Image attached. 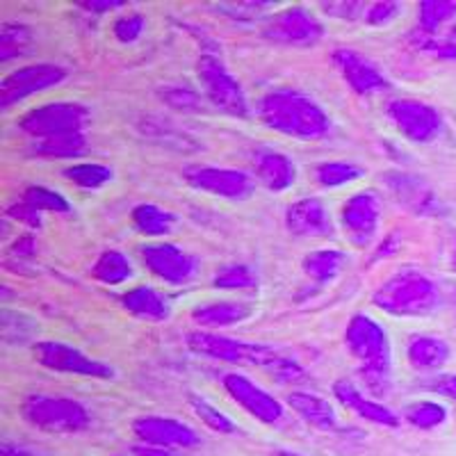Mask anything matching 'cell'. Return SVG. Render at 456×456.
<instances>
[{"label":"cell","mask_w":456,"mask_h":456,"mask_svg":"<svg viewBox=\"0 0 456 456\" xmlns=\"http://www.w3.org/2000/svg\"><path fill=\"white\" fill-rule=\"evenodd\" d=\"M187 347L201 354V356L217 358V361H226V363L256 365V368L270 370L279 381H285V384L304 381V370L292 358L281 356L279 352L265 347V345H251V342L217 336V333L197 331L187 336Z\"/></svg>","instance_id":"obj_1"},{"label":"cell","mask_w":456,"mask_h":456,"mask_svg":"<svg viewBox=\"0 0 456 456\" xmlns=\"http://www.w3.org/2000/svg\"><path fill=\"white\" fill-rule=\"evenodd\" d=\"M260 119L272 130L297 140H320L329 133V117L313 99L292 89H279L260 101Z\"/></svg>","instance_id":"obj_2"},{"label":"cell","mask_w":456,"mask_h":456,"mask_svg":"<svg viewBox=\"0 0 456 456\" xmlns=\"http://www.w3.org/2000/svg\"><path fill=\"white\" fill-rule=\"evenodd\" d=\"M349 352L358 361L361 377L374 395L390 390V345L388 336L368 315H354L345 331Z\"/></svg>","instance_id":"obj_3"},{"label":"cell","mask_w":456,"mask_h":456,"mask_svg":"<svg viewBox=\"0 0 456 456\" xmlns=\"http://www.w3.org/2000/svg\"><path fill=\"white\" fill-rule=\"evenodd\" d=\"M374 304L390 315L420 317L438 306V288L420 272H399L374 292Z\"/></svg>","instance_id":"obj_4"},{"label":"cell","mask_w":456,"mask_h":456,"mask_svg":"<svg viewBox=\"0 0 456 456\" xmlns=\"http://www.w3.org/2000/svg\"><path fill=\"white\" fill-rule=\"evenodd\" d=\"M23 418L48 434H76L89 425V413L80 402L67 397H48V395L26 397Z\"/></svg>","instance_id":"obj_5"},{"label":"cell","mask_w":456,"mask_h":456,"mask_svg":"<svg viewBox=\"0 0 456 456\" xmlns=\"http://www.w3.org/2000/svg\"><path fill=\"white\" fill-rule=\"evenodd\" d=\"M199 80L203 85L208 101L219 108L222 112L238 117V119H247L249 117V103L244 96V89L240 87L238 80L228 73L224 62L215 55H201L199 60Z\"/></svg>","instance_id":"obj_6"},{"label":"cell","mask_w":456,"mask_h":456,"mask_svg":"<svg viewBox=\"0 0 456 456\" xmlns=\"http://www.w3.org/2000/svg\"><path fill=\"white\" fill-rule=\"evenodd\" d=\"M87 117V110L78 103H51L23 114L21 130L35 140L83 133Z\"/></svg>","instance_id":"obj_7"},{"label":"cell","mask_w":456,"mask_h":456,"mask_svg":"<svg viewBox=\"0 0 456 456\" xmlns=\"http://www.w3.org/2000/svg\"><path fill=\"white\" fill-rule=\"evenodd\" d=\"M265 39L281 46H313L324 35V28L311 12L304 7H290L274 14L263 28Z\"/></svg>","instance_id":"obj_8"},{"label":"cell","mask_w":456,"mask_h":456,"mask_svg":"<svg viewBox=\"0 0 456 456\" xmlns=\"http://www.w3.org/2000/svg\"><path fill=\"white\" fill-rule=\"evenodd\" d=\"M64 78H67V71L57 64H32V67L16 69L0 83V108L10 110L26 96L55 87Z\"/></svg>","instance_id":"obj_9"},{"label":"cell","mask_w":456,"mask_h":456,"mask_svg":"<svg viewBox=\"0 0 456 456\" xmlns=\"http://www.w3.org/2000/svg\"><path fill=\"white\" fill-rule=\"evenodd\" d=\"M185 181L201 192L215 194V197L242 201L254 194V181L249 174L238 169H224V167H187Z\"/></svg>","instance_id":"obj_10"},{"label":"cell","mask_w":456,"mask_h":456,"mask_svg":"<svg viewBox=\"0 0 456 456\" xmlns=\"http://www.w3.org/2000/svg\"><path fill=\"white\" fill-rule=\"evenodd\" d=\"M37 361L48 370L67 374H78V377H94V379H110L114 377L112 368L99 363L83 354L80 349L64 345L55 340H42L35 345Z\"/></svg>","instance_id":"obj_11"},{"label":"cell","mask_w":456,"mask_h":456,"mask_svg":"<svg viewBox=\"0 0 456 456\" xmlns=\"http://www.w3.org/2000/svg\"><path fill=\"white\" fill-rule=\"evenodd\" d=\"M388 117L406 140L418 142V144L431 142L441 130V114L422 101H393L388 105Z\"/></svg>","instance_id":"obj_12"},{"label":"cell","mask_w":456,"mask_h":456,"mask_svg":"<svg viewBox=\"0 0 456 456\" xmlns=\"http://www.w3.org/2000/svg\"><path fill=\"white\" fill-rule=\"evenodd\" d=\"M224 386H226L228 395L242 406L247 413H251L256 420L265 422V425H274L283 418V406L276 397H272L267 390H263L260 386H256L254 381H249L242 374H228L224 379Z\"/></svg>","instance_id":"obj_13"},{"label":"cell","mask_w":456,"mask_h":456,"mask_svg":"<svg viewBox=\"0 0 456 456\" xmlns=\"http://www.w3.org/2000/svg\"><path fill=\"white\" fill-rule=\"evenodd\" d=\"M142 258L146 267L167 283H187L197 274V260L178 249L176 244H149L142 249Z\"/></svg>","instance_id":"obj_14"},{"label":"cell","mask_w":456,"mask_h":456,"mask_svg":"<svg viewBox=\"0 0 456 456\" xmlns=\"http://www.w3.org/2000/svg\"><path fill=\"white\" fill-rule=\"evenodd\" d=\"M135 436L142 443L151 447H192L199 443V436L194 429H190L183 422L174 420V418H158V415H146V418H137L133 422Z\"/></svg>","instance_id":"obj_15"},{"label":"cell","mask_w":456,"mask_h":456,"mask_svg":"<svg viewBox=\"0 0 456 456\" xmlns=\"http://www.w3.org/2000/svg\"><path fill=\"white\" fill-rule=\"evenodd\" d=\"M333 62H336L338 71L342 73V78L347 80V85L356 94L384 92V89L390 87L384 73L379 71L368 57L352 51V48H338L333 53Z\"/></svg>","instance_id":"obj_16"},{"label":"cell","mask_w":456,"mask_h":456,"mask_svg":"<svg viewBox=\"0 0 456 456\" xmlns=\"http://www.w3.org/2000/svg\"><path fill=\"white\" fill-rule=\"evenodd\" d=\"M379 201L372 192H361L342 208V226L356 247L372 242L379 228Z\"/></svg>","instance_id":"obj_17"},{"label":"cell","mask_w":456,"mask_h":456,"mask_svg":"<svg viewBox=\"0 0 456 456\" xmlns=\"http://www.w3.org/2000/svg\"><path fill=\"white\" fill-rule=\"evenodd\" d=\"M290 233L299 238H331L333 224L327 206L320 199H299L285 213Z\"/></svg>","instance_id":"obj_18"},{"label":"cell","mask_w":456,"mask_h":456,"mask_svg":"<svg viewBox=\"0 0 456 456\" xmlns=\"http://www.w3.org/2000/svg\"><path fill=\"white\" fill-rule=\"evenodd\" d=\"M256 176L260 178L267 190L272 192H283L295 183L297 167L285 153L272 149H260L254 153Z\"/></svg>","instance_id":"obj_19"},{"label":"cell","mask_w":456,"mask_h":456,"mask_svg":"<svg viewBox=\"0 0 456 456\" xmlns=\"http://www.w3.org/2000/svg\"><path fill=\"white\" fill-rule=\"evenodd\" d=\"M333 395H336L338 402H340L342 406H347L349 411H356V413L361 415V418H365V420L377 422V425L384 427H397L399 420L393 411L377 404L372 399H365L363 393H361L352 381H347V379H340V381L333 384Z\"/></svg>","instance_id":"obj_20"},{"label":"cell","mask_w":456,"mask_h":456,"mask_svg":"<svg viewBox=\"0 0 456 456\" xmlns=\"http://www.w3.org/2000/svg\"><path fill=\"white\" fill-rule=\"evenodd\" d=\"M388 187L390 192L397 197L399 203H404L406 208H411L413 213H434L436 210V197L431 194L429 187L420 181V178L415 176H406V174H393L388 176Z\"/></svg>","instance_id":"obj_21"},{"label":"cell","mask_w":456,"mask_h":456,"mask_svg":"<svg viewBox=\"0 0 456 456\" xmlns=\"http://www.w3.org/2000/svg\"><path fill=\"white\" fill-rule=\"evenodd\" d=\"M292 409L308 422V425L317 427V429H336L338 427V418H336V411L333 406L329 404L327 399L317 397L313 393H292L288 397Z\"/></svg>","instance_id":"obj_22"},{"label":"cell","mask_w":456,"mask_h":456,"mask_svg":"<svg viewBox=\"0 0 456 456\" xmlns=\"http://www.w3.org/2000/svg\"><path fill=\"white\" fill-rule=\"evenodd\" d=\"M450 347L436 336H415L409 342V361L415 370H438L447 363Z\"/></svg>","instance_id":"obj_23"},{"label":"cell","mask_w":456,"mask_h":456,"mask_svg":"<svg viewBox=\"0 0 456 456\" xmlns=\"http://www.w3.org/2000/svg\"><path fill=\"white\" fill-rule=\"evenodd\" d=\"M249 315L251 308L240 301H219V304H208V306H199L192 311L194 320L210 329L231 327V324L247 320Z\"/></svg>","instance_id":"obj_24"},{"label":"cell","mask_w":456,"mask_h":456,"mask_svg":"<svg viewBox=\"0 0 456 456\" xmlns=\"http://www.w3.org/2000/svg\"><path fill=\"white\" fill-rule=\"evenodd\" d=\"M124 306L128 308L133 315L146 317V320H165L169 315L167 301L158 295L153 288L140 285L135 290H130L124 295Z\"/></svg>","instance_id":"obj_25"},{"label":"cell","mask_w":456,"mask_h":456,"mask_svg":"<svg viewBox=\"0 0 456 456\" xmlns=\"http://www.w3.org/2000/svg\"><path fill=\"white\" fill-rule=\"evenodd\" d=\"M85 144L87 142H85L83 133H69V135L35 140L28 151L37 158H73L83 153Z\"/></svg>","instance_id":"obj_26"},{"label":"cell","mask_w":456,"mask_h":456,"mask_svg":"<svg viewBox=\"0 0 456 456\" xmlns=\"http://www.w3.org/2000/svg\"><path fill=\"white\" fill-rule=\"evenodd\" d=\"M342 267H345V254H340L336 249L311 251L304 258V272L311 279H315L317 283H327V281L336 279L342 272Z\"/></svg>","instance_id":"obj_27"},{"label":"cell","mask_w":456,"mask_h":456,"mask_svg":"<svg viewBox=\"0 0 456 456\" xmlns=\"http://www.w3.org/2000/svg\"><path fill=\"white\" fill-rule=\"evenodd\" d=\"M133 222L146 235H167L171 233L176 217L165 208L153 206V203H142L133 210Z\"/></svg>","instance_id":"obj_28"},{"label":"cell","mask_w":456,"mask_h":456,"mask_svg":"<svg viewBox=\"0 0 456 456\" xmlns=\"http://www.w3.org/2000/svg\"><path fill=\"white\" fill-rule=\"evenodd\" d=\"M130 274H133L130 260L119 251H105L94 265V276L108 285L124 283L126 279H130Z\"/></svg>","instance_id":"obj_29"},{"label":"cell","mask_w":456,"mask_h":456,"mask_svg":"<svg viewBox=\"0 0 456 456\" xmlns=\"http://www.w3.org/2000/svg\"><path fill=\"white\" fill-rule=\"evenodd\" d=\"M456 16V3L452 0H425L420 3V26L418 30L436 35V30Z\"/></svg>","instance_id":"obj_30"},{"label":"cell","mask_w":456,"mask_h":456,"mask_svg":"<svg viewBox=\"0 0 456 456\" xmlns=\"http://www.w3.org/2000/svg\"><path fill=\"white\" fill-rule=\"evenodd\" d=\"M411 42H413L415 48L420 51L434 53L438 57H445V60H456V26L452 28L447 35H427L422 30H415L411 35Z\"/></svg>","instance_id":"obj_31"},{"label":"cell","mask_w":456,"mask_h":456,"mask_svg":"<svg viewBox=\"0 0 456 456\" xmlns=\"http://www.w3.org/2000/svg\"><path fill=\"white\" fill-rule=\"evenodd\" d=\"M406 420L418 429H434V427L443 425L447 418L445 406L436 404V402H415L409 404L404 411Z\"/></svg>","instance_id":"obj_32"},{"label":"cell","mask_w":456,"mask_h":456,"mask_svg":"<svg viewBox=\"0 0 456 456\" xmlns=\"http://www.w3.org/2000/svg\"><path fill=\"white\" fill-rule=\"evenodd\" d=\"M64 176L76 183V185L96 190V187L112 181V169H108L103 165H94V162H85V165H73L69 169H64Z\"/></svg>","instance_id":"obj_33"},{"label":"cell","mask_w":456,"mask_h":456,"mask_svg":"<svg viewBox=\"0 0 456 456\" xmlns=\"http://www.w3.org/2000/svg\"><path fill=\"white\" fill-rule=\"evenodd\" d=\"M365 171L356 165H347V162H327V165L317 167V181L324 187H340L347 183L358 181Z\"/></svg>","instance_id":"obj_34"},{"label":"cell","mask_w":456,"mask_h":456,"mask_svg":"<svg viewBox=\"0 0 456 456\" xmlns=\"http://www.w3.org/2000/svg\"><path fill=\"white\" fill-rule=\"evenodd\" d=\"M30 44V30L19 23H5L0 30V60L7 62L12 57L26 53V46Z\"/></svg>","instance_id":"obj_35"},{"label":"cell","mask_w":456,"mask_h":456,"mask_svg":"<svg viewBox=\"0 0 456 456\" xmlns=\"http://www.w3.org/2000/svg\"><path fill=\"white\" fill-rule=\"evenodd\" d=\"M23 201L30 203L32 208H37L39 213H69V210H71L67 199L60 197L57 192H53V190H48V187L39 185L28 187L26 194H23Z\"/></svg>","instance_id":"obj_36"},{"label":"cell","mask_w":456,"mask_h":456,"mask_svg":"<svg viewBox=\"0 0 456 456\" xmlns=\"http://www.w3.org/2000/svg\"><path fill=\"white\" fill-rule=\"evenodd\" d=\"M215 285L222 290H247V288H256L258 279L247 265H228L217 272Z\"/></svg>","instance_id":"obj_37"},{"label":"cell","mask_w":456,"mask_h":456,"mask_svg":"<svg viewBox=\"0 0 456 456\" xmlns=\"http://www.w3.org/2000/svg\"><path fill=\"white\" fill-rule=\"evenodd\" d=\"M190 404H192L194 413L199 415V420L208 427V429L217 431V434H235L233 420H228L222 411L215 409L210 402L201 397H190Z\"/></svg>","instance_id":"obj_38"},{"label":"cell","mask_w":456,"mask_h":456,"mask_svg":"<svg viewBox=\"0 0 456 456\" xmlns=\"http://www.w3.org/2000/svg\"><path fill=\"white\" fill-rule=\"evenodd\" d=\"M144 16L142 14H128L124 16V19H119V21L114 23V35H117V39L124 44H130L135 42L137 37L144 32Z\"/></svg>","instance_id":"obj_39"},{"label":"cell","mask_w":456,"mask_h":456,"mask_svg":"<svg viewBox=\"0 0 456 456\" xmlns=\"http://www.w3.org/2000/svg\"><path fill=\"white\" fill-rule=\"evenodd\" d=\"M162 96H165L167 103L178 110H199V96L190 87L174 85V87L162 89Z\"/></svg>","instance_id":"obj_40"},{"label":"cell","mask_w":456,"mask_h":456,"mask_svg":"<svg viewBox=\"0 0 456 456\" xmlns=\"http://www.w3.org/2000/svg\"><path fill=\"white\" fill-rule=\"evenodd\" d=\"M404 7L399 5V3H377V5L368 7V14H365V21L370 26H386L390 23L393 19H397L402 14Z\"/></svg>","instance_id":"obj_41"},{"label":"cell","mask_w":456,"mask_h":456,"mask_svg":"<svg viewBox=\"0 0 456 456\" xmlns=\"http://www.w3.org/2000/svg\"><path fill=\"white\" fill-rule=\"evenodd\" d=\"M7 215L14 219H19V222L28 224V226H35V228L42 226V213H39L37 208H32L30 203H26V201L16 203V206H10Z\"/></svg>","instance_id":"obj_42"},{"label":"cell","mask_w":456,"mask_h":456,"mask_svg":"<svg viewBox=\"0 0 456 456\" xmlns=\"http://www.w3.org/2000/svg\"><path fill=\"white\" fill-rule=\"evenodd\" d=\"M431 388L438 395H443V397H450L456 402V374H445V377L436 379Z\"/></svg>","instance_id":"obj_43"},{"label":"cell","mask_w":456,"mask_h":456,"mask_svg":"<svg viewBox=\"0 0 456 456\" xmlns=\"http://www.w3.org/2000/svg\"><path fill=\"white\" fill-rule=\"evenodd\" d=\"M83 5L89 7V10L105 12V10H112V7H121L124 3H121V0H103V3H96V0H92V3H83Z\"/></svg>","instance_id":"obj_44"},{"label":"cell","mask_w":456,"mask_h":456,"mask_svg":"<svg viewBox=\"0 0 456 456\" xmlns=\"http://www.w3.org/2000/svg\"><path fill=\"white\" fill-rule=\"evenodd\" d=\"M137 456H174L167 447H135Z\"/></svg>","instance_id":"obj_45"},{"label":"cell","mask_w":456,"mask_h":456,"mask_svg":"<svg viewBox=\"0 0 456 456\" xmlns=\"http://www.w3.org/2000/svg\"><path fill=\"white\" fill-rule=\"evenodd\" d=\"M281 456H297V454H288V452H283V454H281Z\"/></svg>","instance_id":"obj_46"},{"label":"cell","mask_w":456,"mask_h":456,"mask_svg":"<svg viewBox=\"0 0 456 456\" xmlns=\"http://www.w3.org/2000/svg\"><path fill=\"white\" fill-rule=\"evenodd\" d=\"M454 265H456V258H454Z\"/></svg>","instance_id":"obj_47"}]
</instances>
